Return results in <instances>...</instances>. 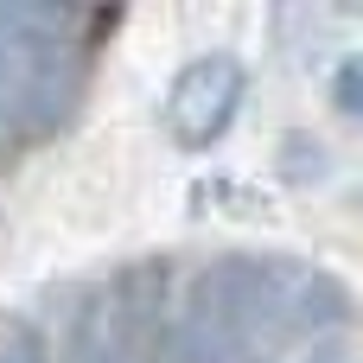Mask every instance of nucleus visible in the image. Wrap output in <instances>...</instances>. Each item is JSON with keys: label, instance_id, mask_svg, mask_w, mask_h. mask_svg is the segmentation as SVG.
Masks as SVG:
<instances>
[{"label": "nucleus", "instance_id": "1", "mask_svg": "<svg viewBox=\"0 0 363 363\" xmlns=\"http://www.w3.org/2000/svg\"><path fill=\"white\" fill-rule=\"evenodd\" d=\"M77 89V38L57 6H0V121L19 134L51 128Z\"/></svg>", "mask_w": 363, "mask_h": 363}, {"label": "nucleus", "instance_id": "2", "mask_svg": "<svg viewBox=\"0 0 363 363\" xmlns=\"http://www.w3.org/2000/svg\"><path fill=\"white\" fill-rule=\"evenodd\" d=\"M242 89H249V77H242L236 57H223V51L191 57L172 77V89H166V128H172V140L191 147V153L211 147V140H223V128L242 108Z\"/></svg>", "mask_w": 363, "mask_h": 363}, {"label": "nucleus", "instance_id": "3", "mask_svg": "<svg viewBox=\"0 0 363 363\" xmlns=\"http://www.w3.org/2000/svg\"><path fill=\"white\" fill-rule=\"evenodd\" d=\"M153 281V268H134L121 281H108L83 319H77V363H134L147 351V325H153V294H140Z\"/></svg>", "mask_w": 363, "mask_h": 363}, {"label": "nucleus", "instance_id": "4", "mask_svg": "<svg viewBox=\"0 0 363 363\" xmlns=\"http://www.w3.org/2000/svg\"><path fill=\"white\" fill-rule=\"evenodd\" d=\"M332 102H338L351 121H363V51H357V57H345V64L332 70Z\"/></svg>", "mask_w": 363, "mask_h": 363}, {"label": "nucleus", "instance_id": "5", "mask_svg": "<svg viewBox=\"0 0 363 363\" xmlns=\"http://www.w3.org/2000/svg\"><path fill=\"white\" fill-rule=\"evenodd\" d=\"M0 363H45V345L32 325H6L0 332Z\"/></svg>", "mask_w": 363, "mask_h": 363}]
</instances>
